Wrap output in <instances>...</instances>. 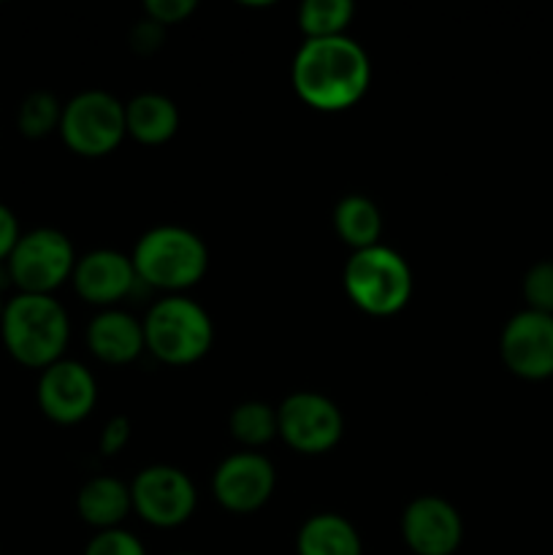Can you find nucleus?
<instances>
[{"label": "nucleus", "instance_id": "1", "mask_svg": "<svg viewBox=\"0 0 553 555\" xmlns=\"http://www.w3.org/2000/svg\"><path fill=\"white\" fill-rule=\"evenodd\" d=\"M298 98L320 112L352 106L369 87V57L345 36L307 41L293 60Z\"/></svg>", "mask_w": 553, "mask_h": 555}, {"label": "nucleus", "instance_id": "2", "mask_svg": "<svg viewBox=\"0 0 553 555\" xmlns=\"http://www.w3.org/2000/svg\"><path fill=\"white\" fill-rule=\"evenodd\" d=\"M0 336L14 361L30 369H47L60 361L68 345V314L52 296L16 293L5 301Z\"/></svg>", "mask_w": 553, "mask_h": 555}, {"label": "nucleus", "instance_id": "3", "mask_svg": "<svg viewBox=\"0 0 553 555\" xmlns=\"http://www.w3.org/2000/svg\"><path fill=\"white\" fill-rule=\"evenodd\" d=\"M133 269L141 282L163 291H182L195 285L206 271V247L184 228H155L139 242Z\"/></svg>", "mask_w": 553, "mask_h": 555}, {"label": "nucleus", "instance_id": "4", "mask_svg": "<svg viewBox=\"0 0 553 555\" xmlns=\"http://www.w3.org/2000/svg\"><path fill=\"white\" fill-rule=\"evenodd\" d=\"M347 296L358 309L369 314H394L410 301L412 274L404 258L388 247L358 249L345 269Z\"/></svg>", "mask_w": 553, "mask_h": 555}, {"label": "nucleus", "instance_id": "5", "mask_svg": "<svg viewBox=\"0 0 553 555\" xmlns=\"http://www.w3.org/2000/svg\"><path fill=\"white\" fill-rule=\"evenodd\" d=\"M144 341L160 361L173 366L193 363L211 347V320L188 298H166L146 314Z\"/></svg>", "mask_w": 553, "mask_h": 555}, {"label": "nucleus", "instance_id": "6", "mask_svg": "<svg viewBox=\"0 0 553 555\" xmlns=\"http://www.w3.org/2000/svg\"><path fill=\"white\" fill-rule=\"evenodd\" d=\"M74 247L54 228L22 233L5 260L9 282H14L20 293H33V296H52V291H57L74 274Z\"/></svg>", "mask_w": 553, "mask_h": 555}, {"label": "nucleus", "instance_id": "7", "mask_svg": "<svg viewBox=\"0 0 553 555\" xmlns=\"http://www.w3.org/2000/svg\"><path fill=\"white\" fill-rule=\"evenodd\" d=\"M125 108L108 92H81L60 117L63 141L85 157H101L112 152L125 135Z\"/></svg>", "mask_w": 553, "mask_h": 555}, {"label": "nucleus", "instance_id": "8", "mask_svg": "<svg viewBox=\"0 0 553 555\" xmlns=\"http://www.w3.org/2000/svg\"><path fill=\"white\" fill-rule=\"evenodd\" d=\"M276 431L298 453H325L342 437V415L320 393H296L282 401L276 412Z\"/></svg>", "mask_w": 553, "mask_h": 555}, {"label": "nucleus", "instance_id": "9", "mask_svg": "<svg viewBox=\"0 0 553 555\" xmlns=\"http://www.w3.org/2000/svg\"><path fill=\"white\" fill-rule=\"evenodd\" d=\"M136 509L141 518L160 529L184 524L195 507V488L188 477L171 466H152L136 477L130 488Z\"/></svg>", "mask_w": 553, "mask_h": 555}, {"label": "nucleus", "instance_id": "10", "mask_svg": "<svg viewBox=\"0 0 553 555\" xmlns=\"http://www.w3.org/2000/svg\"><path fill=\"white\" fill-rule=\"evenodd\" d=\"M502 358L513 374L524 379H545L553 374V314H515L502 334Z\"/></svg>", "mask_w": 553, "mask_h": 555}, {"label": "nucleus", "instance_id": "11", "mask_svg": "<svg viewBox=\"0 0 553 555\" xmlns=\"http://www.w3.org/2000/svg\"><path fill=\"white\" fill-rule=\"evenodd\" d=\"M38 404L60 426L85 421L95 406V379L81 363L63 361L47 366L38 379Z\"/></svg>", "mask_w": 553, "mask_h": 555}, {"label": "nucleus", "instance_id": "12", "mask_svg": "<svg viewBox=\"0 0 553 555\" xmlns=\"http://www.w3.org/2000/svg\"><path fill=\"white\" fill-rule=\"evenodd\" d=\"M404 542L417 555H450L461 545V518L445 499L423 496L404 509Z\"/></svg>", "mask_w": 553, "mask_h": 555}, {"label": "nucleus", "instance_id": "13", "mask_svg": "<svg viewBox=\"0 0 553 555\" xmlns=\"http://www.w3.org/2000/svg\"><path fill=\"white\" fill-rule=\"evenodd\" d=\"M274 491V469L253 453L231 455L215 475V496L231 513H253L263 507Z\"/></svg>", "mask_w": 553, "mask_h": 555}, {"label": "nucleus", "instance_id": "14", "mask_svg": "<svg viewBox=\"0 0 553 555\" xmlns=\"http://www.w3.org/2000/svg\"><path fill=\"white\" fill-rule=\"evenodd\" d=\"M74 287L85 301L90 304H114L128 296L136 285L133 260L112 249H98L85 255L74 269Z\"/></svg>", "mask_w": 553, "mask_h": 555}, {"label": "nucleus", "instance_id": "15", "mask_svg": "<svg viewBox=\"0 0 553 555\" xmlns=\"http://www.w3.org/2000/svg\"><path fill=\"white\" fill-rule=\"evenodd\" d=\"M90 350L106 363H128L144 350V325L125 312L98 314L87 331Z\"/></svg>", "mask_w": 553, "mask_h": 555}, {"label": "nucleus", "instance_id": "16", "mask_svg": "<svg viewBox=\"0 0 553 555\" xmlns=\"http://www.w3.org/2000/svg\"><path fill=\"white\" fill-rule=\"evenodd\" d=\"M177 106L163 95H139L125 108V128L141 144H163L177 133Z\"/></svg>", "mask_w": 553, "mask_h": 555}, {"label": "nucleus", "instance_id": "17", "mask_svg": "<svg viewBox=\"0 0 553 555\" xmlns=\"http://www.w3.org/2000/svg\"><path fill=\"white\" fill-rule=\"evenodd\" d=\"M130 504H133L130 491L114 477H95L79 491V515L103 531L117 529L119 520L128 515Z\"/></svg>", "mask_w": 553, "mask_h": 555}, {"label": "nucleus", "instance_id": "18", "mask_svg": "<svg viewBox=\"0 0 553 555\" xmlns=\"http://www.w3.org/2000/svg\"><path fill=\"white\" fill-rule=\"evenodd\" d=\"M298 555H361V540L339 515H314L298 531Z\"/></svg>", "mask_w": 553, "mask_h": 555}, {"label": "nucleus", "instance_id": "19", "mask_svg": "<svg viewBox=\"0 0 553 555\" xmlns=\"http://www.w3.org/2000/svg\"><path fill=\"white\" fill-rule=\"evenodd\" d=\"M336 233L345 238L350 247L369 249L377 244L380 231H383V220H380L377 206L363 195H350V198L339 201L334 211Z\"/></svg>", "mask_w": 553, "mask_h": 555}, {"label": "nucleus", "instance_id": "20", "mask_svg": "<svg viewBox=\"0 0 553 555\" xmlns=\"http://www.w3.org/2000/svg\"><path fill=\"white\" fill-rule=\"evenodd\" d=\"M350 0H307L298 9V25L307 33V41H318V38L342 36V30L350 25Z\"/></svg>", "mask_w": 553, "mask_h": 555}, {"label": "nucleus", "instance_id": "21", "mask_svg": "<svg viewBox=\"0 0 553 555\" xmlns=\"http://www.w3.org/2000/svg\"><path fill=\"white\" fill-rule=\"evenodd\" d=\"M60 117H63V108H60L57 98L49 92H30L16 112V125L27 139H43L54 128H60Z\"/></svg>", "mask_w": 553, "mask_h": 555}, {"label": "nucleus", "instance_id": "22", "mask_svg": "<svg viewBox=\"0 0 553 555\" xmlns=\"http://www.w3.org/2000/svg\"><path fill=\"white\" fill-rule=\"evenodd\" d=\"M231 431L244 444H266L276 434V412L260 401H247L231 415Z\"/></svg>", "mask_w": 553, "mask_h": 555}, {"label": "nucleus", "instance_id": "23", "mask_svg": "<svg viewBox=\"0 0 553 555\" xmlns=\"http://www.w3.org/2000/svg\"><path fill=\"white\" fill-rule=\"evenodd\" d=\"M524 296L531 312L553 314V260L531 266L524 280Z\"/></svg>", "mask_w": 553, "mask_h": 555}, {"label": "nucleus", "instance_id": "24", "mask_svg": "<svg viewBox=\"0 0 553 555\" xmlns=\"http://www.w3.org/2000/svg\"><path fill=\"white\" fill-rule=\"evenodd\" d=\"M85 555H144V547H141V542L136 540L133 534H128V531L108 529L101 531V534L87 545Z\"/></svg>", "mask_w": 553, "mask_h": 555}, {"label": "nucleus", "instance_id": "25", "mask_svg": "<svg viewBox=\"0 0 553 555\" xmlns=\"http://www.w3.org/2000/svg\"><path fill=\"white\" fill-rule=\"evenodd\" d=\"M144 9L146 16L152 22H157V25H177L184 16L193 14L195 3L193 0H150Z\"/></svg>", "mask_w": 553, "mask_h": 555}, {"label": "nucleus", "instance_id": "26", "mask_svg": "<svg viewBox=\"0 0 553 555\" xmlns=\"http://www.w3.org/2000/svg\"><path fill=\"white\" fill-rule=\"evenodd\" d=\"M20 222H16L14 211L5 204H0V263H5L11 255V249L20 242Z\"/></svg>", "mask_w": 553, "mask_h": 555}, {"label": "nucleus", "instance_id": "27", "mask_svg": "<svg viewBox=\"0 0 553 555\" xmlns=\"http://www.w3.org/2000/svg\"><path fill=\"white\" fill-rule=\"evenodd\" d=\"M128 437H130V423L125 421V417H114V421H108L106 428H103L101 450L108 455L119 453V450L125 448V442H128Z\"/></svg>", "mask_w": 553, "mask_h": 555}, {"label": "nucleus", "instance_id": "28", "mask_svg": "<svg viewBox=\"0 0 553 555\" xmlns=\"http://www.w3.org/2000/svg\"><path fill=\"white\" fill-rule=\"evenodd\" d=\"M163 41V25H157V22L146 20V22H139L133 30V49L141 54H150L155 52L157 47H160Z\"/></svg>", "mask_w": 553, "mask_h": 555}, {"label": "nucleus", "instance_id": "29", "mask_svg": "<svg viewBox=\"0 0 553 555\" xmlns=\"http://www.w3.org/2000/svg\"><path fill=\"white\" fill-rule=\"evenodd\" d=\"M3 309H5V301H3V296H0V318H3Z\"/></svg>", "mask_w": 553, "mask_h": 555}]
</instances>
